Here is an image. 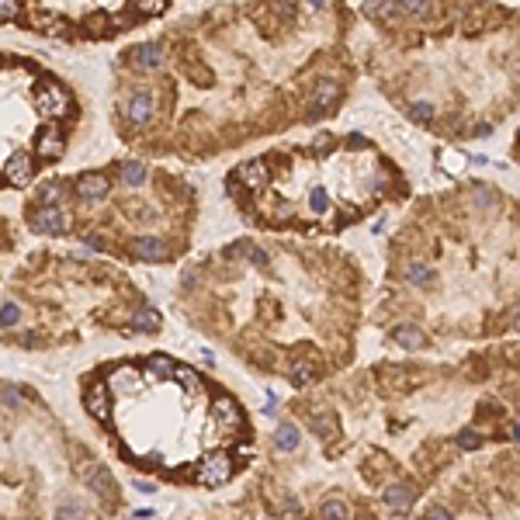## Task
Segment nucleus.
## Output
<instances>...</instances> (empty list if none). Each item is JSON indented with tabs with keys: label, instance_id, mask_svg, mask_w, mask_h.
<instances>
[{
	"label": "nucleus",
	"instance_id": "1",
	"mask_svg": "<svg viewBox=\"0 0 520 520\" xmlns=\"http://www.w3.org/2000/svg\"><path fill=\"white\" fill-rule=\"evenodd\" d=\"M233 479V458L226 451L205 454L198 465V485H226Z\"/></svg>",
	"mask_w": 520,
	"mask_h": 520
},
{
	"label": "nucleus",
	"instance_id": "2",
	"mask_svg": "<svg viewBox=\"0 0 520 520\" xmlns=\"http://www.w3.org/2000/svg\"><path fill=\"white\" fill-rule=\"evenodd\" d=\"M337 101H340V83L337 80H316L313 87V104H309V119H326L333 108H337Z\"/></svg>",
	"mask_w": 520,
	"mask_h": 520
},
{
	"label": "nucleus",
	"instance_id": "3",
	"mask_svg": "<svg viewBox=\"0 0 520 520\" xmlns=\"http://www.w3.org/2000/svg\"><path fill=\"white\" fill-rule=\"evenodd\" d=\"M32 226L45 233V236H63L66 233V212L59 208V205H39L35 212H32Z\"/></svg>",
	"mask_w": 520,
	"mask_h": 520
},
{
	"label": "nucleus",
	"instance_id": "4",
	"mask_svg": "<svg viewBox=\"0 0 520 520\" xmlns=\"http://www.w3.org/2000/svg\"><path fill=\"white\" fill-rule=\"evenodd\" d=\"M83 406H87V413H90L94 420H101V423L111 420V396H108V382H104V378H97V382L83 392Z\"/></svg>",
	"mask_w": 520,
	"mask_h": 520
},
{
	"label": "nucleus",
	"instance_id": "5",
	"mask_svg": "<svg viewBox=\"0 0 520 520\" xmlns=\"http://www.w3.org/2000/svg\"><path fill=\"white\" fill-rule=\"evenodd\" d=\"M125 59H128V66H135V70H157V66L163 63V45L160 42L132 45V49L125 52Z\"/></svg>",
	"mask_w": 520,
	"mask_h": 520
},
{
	"label": "nucleus",
	"instance_id": "6",
	"mask_svg": "<svg viewBox=\"0 0 520 520\" xmlns=\"http://www.w3.org/2000/svg\"><path fill=\"white\" fill-rule=\"evenodd\" d=\"M153 115H157V101H153V94L139 90V94H132V97L125 101V119L132 121V125H150Z\"/></svg>",
	"mask_w": 520,
	"mask_h": 520
},
{
	"label": "nucleus",
	"instance_id": "7",
	"mask_svg": "<svg viewBox=\"0 0 520 520\" xmlns=\"http://www.w3.org/2000/svg\"><path fill=\"white\" fill-rule=\"evenodd\" d=\"M212 416L219 420L222 430H236V427H243V409L233 396H215V399H212Z\"/></svg>",
	"mask_w": 520,
	"mask_h": 520
},
{
	"label": "nucleus",
	"instance_id": "8",
	"mask_svg": "<svg viewBox=\"0 0 520 520\" xmlns=\"http://www.w3.org/2000/svg\"><path fill=\"white\" fill-rule=\"evenodd\" d=\"M39 104H42V115L59 119V115L70 111V94H66V87H59L56 80H49L45 83V94L39 97Z\"/></svg>",
	"mask_w": 520,
	"mask_h": 520
},
{
	"label": "nucleus",
	"instance_id": "9",
	"mask_svg": "<svg viewBox=\"0 0 520 520\" xmlns=\"http://www.w3.org/2000/svg\"><path fill=\"white\" fill-rule=\"evenodd\" d=\"M108 177L104 174H80L77 177V184H73V195L80 201H97V198H104L108 195Z\"/></svg>",
	"mask_w": 520,
	"mask_h": 520
},
{
	"label": "nucleus",
	"instance_id": "10",
	"mask_svg": "<svg viewBox=\"0 0 520 520\" xmlns=\"http://www.w3.org/2000/svg\"><path fill=\"white\" fill-rule=\"evenodd\" d=\"M233 177L240 181L243 188L260 191V188L267 184V163H264V160H246V163H240V167L233 170Z\"/></svg>",
	"mask_w": 520,
	"mask_h": 520
},
{
	"label": "nucleus",
	"instance_id": "11",
	"mask_svg": "<svg viewBox=\"0 0 520 520\" xmlns=\"http://www.w3.org/2000/svg\"><path fill=\"white\" fill-rule=\"evenodd\" d=\"M382 500H385V507H389L392 514H402V510H409V507L416 503V489L406 485V482H392V485H385Z\"/></svg>",
	"mask_w": 520,
	"mask_h": 520
},
{
	"label": "nucleus",
	"instance_id": "12",
	"mask_svg": "<svg viewBox=\"0 0 520 520\" xmlns=\"http://www.w3.org/2000/svg\"><path fill=\"white\" fill-rule=\"evenodd\" d=\"M4 177H7V184H18V188H25V184L35 177V163L28 160L25 153H14L11 160L4 163Z\"/></svg>",
	"mask_w": 520,
	"mask_h": 520
},
{
	"label": "nucleus",
	"instance_id": "13",
	"mask_svg": "<svg viewBox=\"0 0 520 520\" xmlns=\"http://www.w3.org/2000/svg\"><path fill=\"white\" fill-rule=\"evenodd\" d=\"M174 375H177V364L167 354H153L146 361V368H143V382H167V378L174 382Z\"/></svg>",
	"mask_w": 520,
	"mask_h": 520
},
{
	"label": "nucleus",
	"instance_id": "14",
	"mask_svg": "<svg viewBox=\"0 0 520 520\" xmlns=\"http://www.w3.org/2000/svg\"><path fill=\"white\" fill-rule=\"evenodd\" d=\"M132 253L139 260H167V243L160 236H135L132 240Z\"/></svg>",
	"mask_w": 520,
	"mask_h": 520
},
{
	"label": "nucleus",
	"instance_id": "15",
	"mask_svg": "<svg viewBox=\"0 0 520 520\" xmlns=\"http://www.w3.org/2000/svg\"><path fill=\"white\" fill-rule=\"evenodd\" d=\"M392 340H396L399 347H406V351H423V347H427V333H423L420 326H413V322L396 326V329H392Z\"/></svg>",
	"mask_w": 520,
	"mask_h": 520
},
{
	"label": "nucleus",
	"instance_id": "16",
	"mask_svg": "<svg viewBox=\"0 0 520 520\" xmlns=\"http://www.w3.org/2000/svg\"><path fill=\"white\" fill-rule=\"evenodd\" d=\"M63 150H66V139H63L59 128H45V132L39 135V157L42 160H59Z\"/></svg>",
	"mask_w": 520,
	"mask_h": 520
},
{
	"label": "nucleus",
	"instance_id": "17",
	"mask_svg": "<svg viewBox=\"0 0 520 520\" xmlns=\"http://www.w3.org/2000/svg\"><path fill=\"white\" fill-rule=\"evenodd\" d=\"M80 472L87 476V485H90L94 492H101V496H108V492H111V476H108L104 468H97L94 461H83Z\"/></svg>",
	"mask_w": 520,
	"mask_h": 520
},
{
	"label": "nucleus",
	"instance_id": "18",
	"mask_svg": "<svg viewBox=\"0 0 520 520\" xmlns=\"http://www.w3.org/2000/svg\"><path fill=\"white\" fill-rule=\"evenodd\" d=\"M174 382L188 392V396H201L205 392V382H201V375L195 368H184V364H177V375H174Z\"/></svg>",
	"mask_w": 520,
	"mask_h": 520
},
{
	"label": "nucleus",
	"instance_id": "19",
	"mask_svg": "<svg viewBox=\"0 0 520 520\" xmlns=\"http://www.w3.org/2000/svg\"><path fill=\"white\" fill-rule=\"evenodd\" d=\"M139 378H143V371H139L135 364H119V368H115L104 382H108V385H115V389H132Z\"/></svg>",
	"mask_w": 520,
	"mask_h": 520
},
{
	"label": "nucleus",
	"instance_id": "20",
	"mask_svg": "<svg viewBox=\"0 0 520 520\" xmlns=\"http://www.w3.org/2000/svg\"><path fill=\"white\" fill-rule=\"evenodd\" d=\"M313 378H316V364H313V361H309V358L291 361V368H288V382H291V385H298V389H302V385H309Z\"/></svg>",
	"mask_w": 520,
	"mask_h": 520
},
{
	"label": "nucleus",
	"instance_id": "21",
	"mask_svg": "<svg viewBox=\"0 0 520 520\" xmlns=\"http://www.w3.org/2000/svg\"><path fill=\"white\" fill-rule=\"evenodd\" d=\"M146 177H150L146 163H139V160L121 163V184H128V188H143V184H146Z\"/></svg>",
	"mask_w": 520,
	"mask_h": 520
},
{
	"label": "nucleus",
	"instance_id": "22",
	"mask_svg": "<svg viewBox=\"0 0 520 520\" xmlns=\"http://www.w3.org/2000/svg\"><path fill=\"white\" fill-rule=\"evenodd\" d=\"M434 278V271H430V264H423V260H409L406 267H402V281H409V284H430Z\"/></svg>",
	"mask_w": 520,
	"mask_h": 520
},
{
	"label": "nucleus",
	"instance_id": "23",
	"mask_svg": "<svg viewBox=\"0 0 520 520\" xmlns=\"http://www.w3.org/2000/svg\"><path fill=\"white\" fill-rule=\"evenodd\" d=\"M132 326H135L139 333H153V329H160V313L150 309V306H143V309L132 313Z\"/></svg>",
	"mask_w": 520,
	"mask_h": 520
},
{
	"label": "nucleus",
	"instance_id": "24",
	"mask_svg": "<svg viewBox=\"0 0 520 520\" xmlns=\"http://www.w3.org/2000/svg\"><path fill=\"white\" fill-rule=\"evenodd\" d=\"M298 440H302V434H298L295 423H281L278 430H274V447H278V451H295Z\"/></svg>",
	"mask_w": 520,
	"mask_h": 520
},
{
	"label": "nucleus",
	"instance_id": "25",
	"mask_svg": "<svg viewBox=\"0 0 520 520\" xmlns=\"http://www.w3.org/2000/svg\"><path fill=\"white\" fill-rule=\"evenodd\" d=\"M437 163H440V170H444V174L458 177V174L468 167V157H465V153H458V150H444V153L437 157Z\"/></svg>",
	"mask_w": 520,
	"mask_h": 520
},
{
	"label": "nucleus",
	"instance_id": "26",
	"mask_svg": "<svg viewBox=\"0 0 520 520\" xmlns=\"http://www.w3.org/2000/svg\"><path fill=\"white\" fill-rule=\"evenodd\" d=\"M364 11L371 14V18H378V21H389L396 11H402L399 0H364Z\"/></svg>",
	"mask_w": 520,
	"mask_h": 520
},
{
	"label": "nucleus",
	"instance_id": "27",
	"mask_svg": "<svg viewBox=\"0 0 520 520\" xmlns=\"http://www.w3.org/2000/svg\"><path fill=\"white\" fill-rule=\"evenodd\" d=\"M320 520H351V507L344 500H326L320 507Z\"/></svg>",
	"mask_w": 520,
	"mask_h": 520
},
{
	"label": "nucleus",
	"instance_id": "28",
	"mask_svg": "<svg viewBox=\"0 0 520 520\" xmlns=\"http://www.w3.org/2000/svg\"><path fill=\"white\" fill-rule=\"evenodd\" d=\"M66 195V184H59V181H49L45 188L39 191V198H35V205H59V198Z\"/></svg>",
	"mask_w": 520,
	"mask_h": 520
},
{
	"label": "nucleus",
	"instance_id": "29",
	"mask_svg": "<svg viewBox=\"0 0 520 520\" xmlns=\"http://www.w3.org/2000/svg\"><path fill=\"white\" fill-rule=\"evenodd\" d=\"M333 427H337V420H333V416H329V413H316V416H313V434H316V437H333Z\"/></svg>",
	"mask_w": 520,
	"mask_h": 520
},
{
	"label": "nucleus",
	"instance_id": "30",
	"mask_svg": "<svg viewBox=\"0 0 520 520\" xmlns=\"http://www.w3.org/2000/svg\"><path fill=\"white\" fill-rule=\"evenodd\" d=\"M132 11H139L143 18H150V14H163V11H167V0H132Z\"/></svg>",
	"mask_w": 520,
	"mask_h": 520
},
{
	"label": "nucleus",
	"instance_id": "31",
	"mask_svg": "<svg viewBox=\"0 0 520 520\" xmlns=\"http://www.w3.org/2000/svg\"><path fill=\"white\" fill-rule=\"evenodd\" d=\"M409 119L413 121H430L434 119V104H430V101H413V104H409Z\"/></svg>",
	"mask_w": 520,
	"mask_h": 520
},
{
	"label": "nucleus",
	"instance_id": "32",
	"mask_svg": "<svg viewBox=\"0 0 520 520\" xmlns=\"http://www.w3.org/2000/svg\"><path fill=\"white\" fill-rule=\"evenodd\" d=\"M18 322H21V309H18L14 302H4V316H0V326H4V329H14Z\"/></svg>",
	"mask_w": 520,
	"mask_h": 520
},
{
	"label": "nucleus",
	"instance_id": "33",
	"mask_svg": "<svg viewBox=\"0 0 520 520\" xmlns=\"http://www.w3.org/2000/svg\"><path fill=\"white\" fill-rule=\"evenodd\" d=\"M0 18L4 21H14L18 18V0H0Z\"/></svg>",
	"mask_w": 520,
	"mask_h": 520
},
{
	"label": "nucleus",
	"instance_id": "34",
	"mask_svg": "<svg viewBox=\"0 0 520 520\" xmlns=\"http://www.w3.org/2000/svg\"><path fill=\"white\" fill-rule=\"evenodd\" d=\"M59 520H83L80 507H77V503H66V507L59 510Z\"/></svg>",
	"mask_w": 520,
	"mask_h": 520
},
{
	"label": "nucleus",
	"instance_id": "35",
	"mask_svg": "<svg viewBox=\"0 0 520 520\" xmlns=\"http://www.w3.org/2000/svg\"><path fill=\"white\" fill-rule=\"evenodd\" d=\"M313 212H326L329 208V198H326V191H313Z\"/></svg>",
	"mask_w": 520,
	"mask_h": 520
},
{
	"label": "nucleus",
	"instance_id": "36",
	"mask_svg": "<svg viewBox=\"0 0 520 520\" xmlns=\"http://www.w3.org/2000/svg\"><path fill=\"white\" fill-rule=\"evenodd\" d=\"M458 447H479V434H476V430H465V434L458 437Z\"/></svg>",
	"mask_w": 520,
	"mask_h": 520
},
{
	"label": "nucleus",
	"instance_id": "37",
	"mask_svg": "<svg viewBox=\"0 0 520 520\" xmlns=\"http://www.w3.org/2000/svg\"><path fill=\"white\" fill-rule=\"evenodd\" d=\"M250 264H253V267H264V264H267V253L253 246V250H250Z\"/></svg>",
	"mask_w": 520,
	"mask_h": 520
},
{
	"label": "nucleus",
	"instance_id": "38",
	"mask_svg": "<svg viewBox=\"0 0 520 520\" xmlns=\"http://www.w3.org/2000/svg\"><path fill=\"white\" fill-rule=\"evenodd\" d=\"M18 389H11V385H4V406H7V409H11V406H18Z\"/></svg>",
	"mask_w": 520,
	"mask_h": 520
},
{
	"label": "nucleus",
	"instance_id": "39",
	"mask_svg": "<svg viewBox=\"0 0 520 520\" xmlns=\"http://www.w3.org/2000/svg\"><path fill=\"white\" fill-rule=\"evenodd\" d=\"M402 11H423L427 7V0H399Z\"/></svg>",
	"mask_w": 520,
	"mask_h": 520
},
{
	"label": "nucleus",
	"instance_id": "40",
	"mask_svg": "<svg viewBox=\"0 0 520 520\" xmlns=\"http://www.w3.org/2000/svg\"><path fill=\"white\" fill-rule=\"evenodd\" d=\"M83 243H87L90 250H108V243L101 240V236H83Z\"/></svg>",
	"mask_w": 520,
	"mask_h": 520
},
{
	"label": "nucleus",
	"instance_id": "41",
	"mask_svg": "<svg viewBox=\"0 0 520 520\" xmlns=\"http://www.w3.org/2000/svg\"><path fill=\"white\" fill-rule=\"evenodd\" d=\"M427 520H454V517H451V510L437 507V510H430V514H427Z\"/></svg>",
	"mask_w": 520,
	"mask_h": 520
},
{
	"label": "nucleus",
	"instance_id": "42",
	"mask_svg": "<svg viewBox=\"0 0 520 520\" xmlns=\"http://www.w3.org/2000/svg\"><path fill=\"white\" fill-rule=\"evenodd\" d=\"M329 143H333V135H329V132H320V135H316V146H329Z\"/></svg>",
	"mask_w": 520,
	"mask_h": 520
},
{
	"label": "nucleus",
	"instance_id": "43",
	"mask_svg": "<svg viewBox=\"0 0 520 520\" xmlns=\"http://www.w3.org/2000/svg\"><path fill=\"white\" fill-rule=\"evenodd\" d=\"M181 281H184V284H195V271H191V267H188V271H184V274H181Z\"/></svg>",
	"mask_w": 520,
	"mask_h": 520
},
{
	"label": "nucleus",
	"instance_id": "44",
	"mask_svg": "<svg viewBox=\"0 0 520 520\" xmlns=\"http://www.w3.org/2000/svg\"><path fill=\"white\" fill-rule=\"evenodd\" d=\"M514 333H520V306H514Z\"/></svg>",
	"mask_w": 520,
	"mask_h": 520
},
{
	"label": "nucleus",
	"instance_id": "45",
	"mask_svg": "<svg viewBox=\"0 0 520 520\" xmlns=\"http://www.w3.org/2000/svg\"><path fill=\"white\" fill-rule=\"evenodd\" d=\"M514 77H517V83H520V59L514 63Z\"/></svg>",
	"mask_w": 520,
	"mask_h": 520
},
{
	"label": "nucleus",
	"instance_id": "46",
	"mask_svg": "<svg viewBox=\"0 0 520 520\" xmlns=\"http://www.w3.org/2000/svg\"><path fill=\"white\" fill-rule=\"evenodd\" d=\"M309 4H316V7H326V4H329V0H309Z\"/></svg>",
	"mask_w": 520,
	"mask_h": 520
},
{
	"label": "nucleus",
	"instance_id": "47",
	"mask_svg": "<svg viewBox=\"0 0 520 520\" xmlns=\"http://www.w3.org/2000/svg\"><path fill=\"white\" fill-rule=\"evenodd\" d=\"M514 440H520V423H517V427H514Z\"/></svg>",
	"mask_w": 520,
	"mask_h": 520
},
{
	"label": "nucleus",
	"instance_id": "48",
	"mask_svg": "<svg viewBox=\"0 0 520 520\" xmlns=\"http://www.w3.org/2000/svg\"><path fill=\"white\" fill-rule=\"evenodd\" d=\"M517 361H520V354H517Z\"/></svg>",
	"mask_w": 520,
	"mask_h": 520
}]
</instances>
